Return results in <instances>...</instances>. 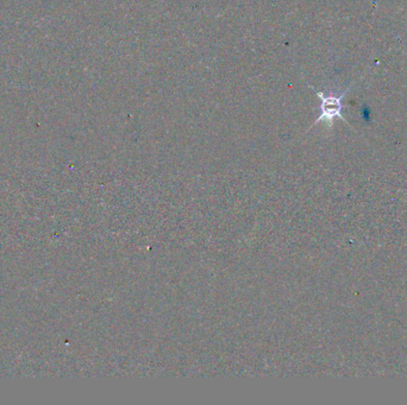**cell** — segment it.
<instances>
[{"label":"cell","mask_w":407,"mask_h":405,"mask_svg":"<svg viewBox=\"0 0 407 405\" xmlns=\"http://www.w3.org/2000/svg\"><path fill=\"white\" fill-rule=\"evenodd\" d=\"M310 88L314 90V93L317 94V97L321 101V115L314 122L312 127H316L321 122H325V123L329 124V127H333V120L336 118H340L347 123V120L342 115V110L344 107L342 100H343L344 95L350 90V87H348L347 90H343L340 94H329V95H326L323 92H318L317 90H314V87H310Z\"/></svg>","instance_id":"cell-1"}]
</instances>
